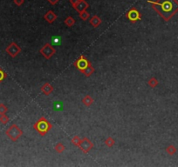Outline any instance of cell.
I'll use <instances>...</instances> for the list:
<instances>
[{"label":"cell","mask_w":178,"mask_h":167,"mask_svg":"<svg viewBox=\"0 0 178 167\" xmlns=\"http://www.w3.org/2000/svg\"><path fill=\"white\" fill-rule=\"evenodd\" d=\"M148 2L153 4L154 9L165 19L170 18L178 11V2L177 0H157V2Z\"/></svg>","instance_id":"6da1fadb"},{"label":"cell","mask_w":178,"mask_h":167,"mask_svg":"<svg viewBox=\"0 0 178 167\" xmlns=\"http://www.w3.org/2000/svg\"><path fill=\"white\" fill-rule=\"evenodd\" d=\"M6 134L11 139H12V141H15L21 135V131L18 130L17 125H11L10 127V129L7 130Z\"/></svg>","instance_id":"7a4b0ae2"},{"label":"cell","mask_w":178,"mask_h":167,"mask_svg":"<svg viewBox=\"0 0 178 167\" xmlns=\"http://www.w3.org/2000/svg\"><path fill=\"white\" fill-rule=\"evenodd\" d=\"M35 127L39 130V132H46V131H48L49 128H51V125L46 121L41 120L35 125Z\"/></svg>","instance_id":"3957f363"},{"label":"cell","mask_w":178,"mask_h":167,"mask_svg":"<svg viewBox=\"0 0 178 167\" xmlns=\"http://www.w3.org/2000/svg\"><path fill=\"white\" fill-rule=\"evenodd\" d=\"M20 49L17 46V45L15 43H12L11 45H10L7 48H6V52L7 53H9L11 57H15L18 52H19Z\"/></svg>","instance_id":"277c9868"},{"label":"cell","mask_w":178,"mask_h":167,"mask_svg":"<svg viewBox=\"0 0 178 167\" xmlns=\"http://www.w3.org/2000/svg\"><path fill=\"white\" fill-rule=\"evenodd\" d=\"M127 17L131 20V21H136L138 19L141 18V14L138 10H136L135 9H132L128 13H127Z\"/></svg>","instance_id":"5b68a950"},{"label":"cell","mask_w":178,"mask_h":167,"mask_svg":"<svg viewBox=\"0 0 178 167\" xmlns=\"http://www.w3.org/2000/svg\"><path fill=\"white\" fill-rule=\"evenodd\" d=\"M73 7H74V9H76L78 11L81 12V11H83L85 9H87V8L88 7V4H87V3L85 0H80L77 3H75V4L73 5Z\"/></svg>","instance_id":"8992f818"},{"label":"cell","mask_w":178,"mask_h":167,"mask_svg":"<svg viewBox=\"0 0 178 167\" xmlns=\"http://www.w3.org/2000/svg\"><path fill=\"white\" fill-rule=\"evenodd\" d=\"M56 17H57V16H56L52 10L48 11V12L46 14V16H45V18H46V20H48L50 23H52V21H53Z\"/></svg>","instance_id":"52a82bcc"},{"label":"cell","mask_w":178,"mask_h":167,"mask_svg":"<svg viewBox=\"0 0 178 167\" xmlns=\"http://www.w3.org/2000/svg\"><path fill=\"white\" fill-rule=\"evenodd\" d=\"M77 65H78V67L80 69V70H83V69H85L86 67H87V62L84 59V58H80L78 62H77Z\"/></svg>","instance_id":"ba28073f"},{"label":"cell","mask_w":178,"mask_h":167,"mask_svg":"<svg viewBox=\"0 0 178 167\" xmlns=\"http://www.w3.org/2000/svg\"><path fill=\"white\" fill-rule=\"evenodd\" d=\"M100 22H101V20H100V19H99V17H96V16H95V17H93V19L91 20V23H92L93 24H94L95 26H96V25H98V24H100Z\"/></svg>","instance_id":"9c48e42d"},{"label":"cell","mask_w":178,"mask_h":167,"mask_svg":"<svg viewBox=\"0 0 178 167\" xmlns=\"http://www.w3.org/2000/svg\"><path fill=\"white\" fill-rule=\"evenodd\" d=\"M6 111H7V107L4 105L1 104L0 105V115H4V113Z\"/></svg>","instance_id":"30bf717a"},{"label":"cell","mask_w":178,"mask_h":167,"mask_svg":"<svg viewBox=\"0 0 178 167\" xmlns=\"http://www.w3.org/2000/svg\"><path fill=\"white\" fill-rule=\"evenodd\" d=\"M8 121H9V118H8L6 116H4V115H2V116H1V117H0V122H1L2 124H6Z\"/></svg>","instance_id":"8fae6325"},{"label":"cell","mask_w":178,"mask_h":167,"mask_svg":"<svg viewBox=\"0 0 178 167\" xmlns=\"http://www.w3.org/2000/svg\"><path fill=\"white\" fill-rule=\"evenodd\" d=\"M5 77H6V74L4 72V71L0 68V82H2L4 78H5Z\"/></svg>","instance_id":"7c38bea8"},{"label":"cell","mask_w":178,"mask_h":167,"mask_svg":"<svg viewBox=\"0 0 178 167\" xmlns=\"http://www.w3.org/2000/svg\"><path fill=\"white\" fill-rule=\"evenodd\" d=\"M80 17L83 18V19H87V18L88 17V13L86 12L85 10L81 11V13H80Z\"/></svg>","instance_id":"4fadbf2b"},{"label":"cell","mask_w":178,"mask_h":167,"mask_svg":"<svg viewBox=\"0 0 178 167\" xmlns=\"http://www.w3.org/2000/svg\"><path fill=\"white\" fill-rule=\"evenodd\" d=\"M53 43L54 45H60V39H59V38H58V37L53 38Z\"/></svg>","instance_id":"5bb4252c"},{"label":"cell","mask_w":178,"mask_h":167,"mask_svg":"<svg viewBox=\"0 0 178 167\" xmlns=\"http://www.w3.org/2000/svg\"><path fill=\"white\" fill-rule=\"evenodd\" d=\"M53 106H54L53 108H54L55 110H61V109H62V104H61V103H56V104H54Z\"/></svg>","instance_id":"9a60e30c"},{"label":"cell","mask_w":178,"mask_h":167,"mask_svg":"<svg viewBox=\"0 0 178 167\" xmlns=\"http://www.w3.org/2000/svg\"><path fill=\"white\" fill-rule=\"evenodd\" d=\"M73 22H74V21H73V19H72V17H68V18L65 20V23H66L68 25H72V24H73Z\"/></svg>","instance_id":"2e32d148"},{"label":"cell","mask_w":178,"mask_h":167,"mask_svg":"<svg viewBox=\"0 0 178 167\" xmlns=\"http://www.w3.org/2000/svg\"><path fill=\"white\" fill-rule=\"evenodd\" d=\"M14 3H15L17 5L20 6V5H22V4L24 3V0H14Z\"/></svg>","instance_id":"e0dca14e"},{"label":"cell","mask_w":178,"mask_h":167,"mask_svg":"<svg viewBox=\"0 0 178 167\" xmlns=\"http://www.w3.org/2000/svg\"><path fill=\"white\" fill-rule=\"evenodd\" d=\"M47 1H49L50 3H52V4H55L59 2V0H47Z\"/></svg>","instance_id":"ac0fdd59"},{"label":"cell","mask_w":178,"mask_h":167,"mask_svg":"<svg viewBox=\"0 0 178 167\" xmlns=\"http://www.w3.org/2000/svg\"><path fill=\"white\" fill-rule=\"evenodd\" d=\"M79 1H80V0H70V2H71V3H72V5H74L75 3H77Z\"/></svg>","instance_id":"d6986e66"}]
</instances>
